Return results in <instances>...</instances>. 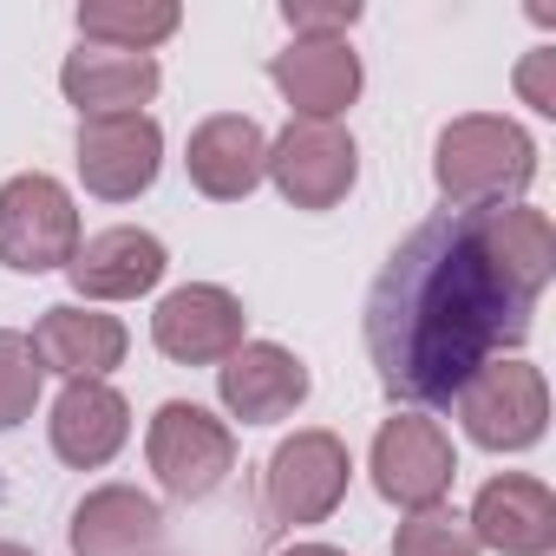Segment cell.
<instances>
[{
	"mask_svg": "<svg viewBox=\"0 0 556 556\" xmlns=\"http://www.w3.org/2000/svg\"><path fill=\"white\" fill-rule=\"evenodd\" d=\"M216 400L229 419L242 426H282L289 413H302L308 400V367L302 354H289L282 341H242L223 367H216Z\"/></svg>",
	"mask_w": 556,
	"mask_h": 556,
	"instance_id": "8fae6325",
	"label": "cell"
},
{
	"mask_svg": "<svg viewBox=\"0 0 556 556\" xmlns=\"http://www.w3.org/2000/svg\"><path fill=\"white\" fill-rule=\"evenodd\" d=\"M275 556H348V549H334V543H289V549H275Z\"/></svg>",
	"mask_w": 556,
	"mask_h": 556,
	"instance_id": "484cf974",
	"label": "cell"
},
{
	"mask_svg": "<svg viewBox=\"0 0 556 556\" xmlns=\"http://www.w3.org/2000/svg\"><path fill=\"white\" fill-rule=\"evenodd\" d=\"M27 341H34L40 367L60 374V380H105V374L125 367V354H131L125 321L105 315V308H92V302H60V308H47Z\"/></svg>",
	"mask_w": 556,
	"mask_h": 556,
	"instance_id": "9a60e30c",
	"label": "cell"
},
{
	"mask_svg": "<svg viewBox=\"0 0 556 556\" xmlns=\"http://www.w3.org/2000/svg\"><path fill=\"white\" fill-rule=\"evenodd\" d=\"M393 556H484V549H478V536H471V523L458 510L432 504V510H406L400 517Z\"/></svg>",
	"mask_w": 556,
	"mask_h": 556,
	"instance_id": "603a6c76",
	"label": "cell"
},
{
	"mask_svg": "<svg viewBox=\"0 0 556 556\" xmlns=\"http://www.w3.org/2000/svg\"><path fill=\"white\" fill-rule=\"evenodd\" d=\"M164 268H170L164 242L151 229H131V223L99 229V236H79V249L66 262L79 302H92V308L99 302H138V295H151L164 282Z\"/></svg>",
	"mask_w": 556,
	"mask_h": 556,
	"instance_id": "4fadbf2b",
	"label": "cell"
},
{
	"mask_svg": "<svg viewBox=\"0 0 556 556\" xmlns=\"http://www.w3.org/2000/svg\"><path fill=\"white\" fill-rule=\"evenodd\" d=\"M157 536H164V510L138 484H99V491H86L79 510H73V523H66L73 556H151Z\"/></svg>",
	"mask_w": 556,
	"mask_h": 556,
	"instance_id": "d6986e66",
	"label": "cell"
},
{
	"mask_svg": "<svg viewBox=\"0 0 556 556\" xmlns=\"http://www.w3.org/2000/svg\"><path fill=\"white\" fill-rule=\"evenodd\" d=\"M151 341H157V354L177 361V367H223V361L249 341V315H242V302H236L229 289H216V282H184V289H170V295L157 302Z\"/></svg>",
	"mask_w": 556,
	"mask_h": 556,
	"instance_id": "30bf717a",
	"label": "cell"
},
{
	"mask_svg": "<svg viewBox=\"0 0 556 556\" xmlns=\"http://www.w3.org/2000/svg\"><path fill=\"white\" fill-rule=\"evenodd\" d=\"M47 439L60 452V465L73 471H99L125 452L131 439V406L112 380H66L60 400H53V419H47Z\"/></svg>",
	"mask_w": 556,
	"mask_h": 556,
	"instance_id": "2e32d148",
	"label": "cell"
},
{
	"mask_svg": "<svg viewBox=\"0 0 556 556\" xmlns=\"http://www.w3.org/2000/svg\"><path fill=\"white\" fill-rule=\"evenodd\" d=\"M282 21H289V34L295 40H348L354 27H361V8L354 0H282Z\"/></svg>",
	"mask_w": 556,
	"mask_h": 556,
	"instance_id": "cb8c5ba5",
	"label": "cell"
},
{
	"mask_svg": "<svg viewBox=\"0 0 556 556\" xmlns=\"http://www.w3.org/2000/svg\"><path fill=\"white\" fill-rule=\"evenodd\" d=\"M484 236H491V255L504 262V275L517 289L543 295L549 275H556V229L536 203H497L484 210Z\"/></svg>",
	"mask_w": 556,
	"mask_h": 556,
	"instance_id": "ffe728a7",
	"label": "cell"
},
{
	"mask_svg": "<svg viewBox=\"0 0 556 556\" xmlns=\"http://www.w3.org/2000/svg\"><path fill=\"white\" fill-rule=\"evenodd\" d=\"M164 170V125L151 112L79 118V184L105 203H131Z\"/></svg>",
	"mask_w": 556,
	"mask_h": 556,
	"instance_id": "9c48e42d",
	"label": "cell"
},
{
	"mask_svg": "<svg viewBox=\"0 0 556 556\" xmlns=\"http://www.w3.org/2000/svg\"><path fill=\"white\" fill-rule=\"evenodd\" d=\"M348 478H354V458H348V439L321 432V426H302L289 432L282 445L268 452V471H262V517L268 523H328L348 497Z\"/></svg>",
	"mask_w": 556,
	"mask_h": 556,
	"instance_id": "3957f363",
	"label": "cell"
},
{
	"mask_svg": "<svg viewBox=\"0 0 556 556\" xmlns=\"http://www.w3.org/2000/svg\"><path fill=\"white\" fill-rule=\"evenodd\" d=\"M354 177H361V144L348 138V125L289 118L268 138V184L295 210H334L354 190Z\"/></svg>",
	"mask_w": 556,
	"mask_h": 556,
	"instance_id": "ba28073f",
	"label": "cell"
},
{
	"mask_svg": "<svg viewBox=\"0 0 556 556\" xmlns=\"http://www.w3.org/2000/svg\"><path fill=\"white\" fill-rule=\"evenodd\" d=\"M164 73L151 53H112V47H79L60 66V92L66 105H79V118H118V112H144L157 99Z\"/></svg>",
	"mask_w": 556,
	"mask_h": 556,
	"instance_id": "ac0fdd59",
	"label": "cell"
},
{
	"mask_svg": "<svg viewBox=\"0 0 556 556\" xmlns=\"http://www.w3.org/2000/svg\"><path fill=\"white\" fill-rule=\"evenodd\" d=\"M465 523H471L478 549H497V556H549L556 549V497L543 478H523V471L484 478Z\"/></svg>",
	"mask_w": 556,
	"mask_h": 556,
	"instance_id": "7c38bea8",
	"label": "cell"
},
{
	"mask_svg": "<svg viewBox=\"0 0 556 556\" xmlns=\"http://www.w3.org/2000/svg\"><path fill=\"white\" fill-rule=\"evenodd\" d=\"M517 99L536 118H556V47H536L517 60Z\"/></svg>",
	"mask_w": 556,
	"mask_h": 556,
	"instance_id": "d4e9b609",
	"label": "cell"
},
{
	"mask_svg": "<svg viewBox=\"0 0 556 556\" xmlns=\"http://www.w3.org/2000/svg\"><path fill=\"white\" fill-rule=\"evenodd\" d=\"M536 177V138L517 118L497 112H465L439 131L432 144V184L452 210H497V203H523Z\"/></svg>",
	"mask_w": 556,
	"mask_h": 556,
	"instance_id": "7a4b0ae2",
	"label": "cell"
},
{
	"mask_svg": "<svg viewBox=\"0 0 556 556\" xmlns=\"http://www.w3.org/2000/svg\"><path fill=\"white\" fill-rule=\"evenodd\" d=\"M184 170L210 203H242L268 177V131L249 112H216V118H203L190 131Z\"/></svg>",
	"mask_w": 556,
	"mask_h": 556,
	"instance_id": "e0dca14e",
	"label": "cell"
},
{
	"mask_svg": "<svg viewBox=\"0 0 556 556\" xmlns=\"http://www.w3.org/2000/svg\"><path fill=\"white\" fill-rule=\"evenodd\" d=\"M144 458L170 497L203 504L236 471V432H229V419H216L197 400H164L144 426Z\"/></svg>",
	"mask_w": 556,
	"mask_h": 556,
	"instance_id": "5b68a950",
	"label": "cell"
},
{
	"mask_svg": "<svg viewBox=\"0 0 556 556\" xmlns=\"http://www.w3.org/2000/svg\"><path fill=\"white\" fill-rule=\"evenodd\" d=\"M73 249H79V203L60 177L21 170L0 184V268L47 275V268H66Z\"/></svg>",
	"mask_w": 556,
	"mask_h": 556,
	"instance_id": "8992f818",
	"label": "cell"
},
{
	"mask_svg": "<svg viewBox=\"0 0 556 556\" xmlns=\"http://www.w3.org/2000/svg\"><path fill=\"white\" fill-rule=\"evenodd\" d=\"M374 491L400 510H432L445 504L452 478H458V452H452V432L432 419V413H393L380 432H374Z\"/></svg>",
	"mask_w": 556,
	"mask_h": 556,
	"instance_id": "52a82bcc",
	"label": "cell"
},
{
	"mask_svg": "<svg viewBox=\"0 0 556 556\" xmlns=\"http://www.w3.org/2000/svg\"><path fill=\"white\" fill-rule=\"evenodd\" d=\"M0 556H34L27 543H8V536H0Z\"/></svg>",
	"mask_w": 556,
	"mask_h": 556,
	"instance_id": "4316f807",
	"label": "cell"
},
{
	"mask_svg": "<svg viewBox=\"0 0 556 556\" xmlns=\"http://www.w3.org/2000/svg\"><path fill=\"white\" fill-rule=\"evenodd\" d=\"M268 79H275V92L289 99L295 118H321V125H341V112L367 86L361 53L348 40H289L282 53L268 60Z\"/></svg>",
	"mask_w": 556,
	"mask_h": 556,
	"instance_id": "5bb4252c",
	"label": "cell"
},
{
	"mask_svg": "<svg viewBox=\"0 0 556 556\" xmlns=\"http://www.w3.org/2000/svg\"><path fill=\"white\" fill-rule=\"evenodd\" d=\"M177 27H184L177 0H86L79 8V40L112 53H157Z\"/></svg>",
	"mask_w": 556,
	"mask_h": 556,
	"instance_id": "44dd1931",
	"label": "cell"
},
{
	"mask_svg": "<svg viewBox=\"0 0 556 556\" xmlns=\"http://www.w3.org/2000/svg\"><path fill=\"white\" fill-rule=\"evenodd\" d=\"M452 413H458L471 445H484V452H530L549 432V387H543V374L523 354H504V361H484L458 387Z\"/></svg>",
	"mask_w": 556,
	"mask_h": 556,
	"instance_id": "277c9868",
	"label": "cell"
},
{
	"mask_svg": "<svg viewBox=\"0 0 556 556\" xmlns=\"http://www.w3.org/2000/svg\"><path fill=\"white\" fill-rule=\"evenodd\" d=\"M40 387H47V367H40L34 341L14 334V328H0V432H14V426L34 419Z\"/></svg>",
	"mask_w": 556,
	"mask_h": 556,
	"instance_id": "7402d4cb",
	"label": "cell"
},
{
	"mask_svg": "<svg viewBox=\"0 0 556 556\" xmlns=\"http://www.w3.org/2000/svg\"><path fill=\"white\" fill-rule=\"evenodd\" d=\"M536 295L491 255L484 210L426 216L367 289V361L406 413L452 406L458 387L530 341Z\"/></svg>",
	"mask_w": 556,
	"mask_h": 556,
	"instance_id": "6da1fadb",
	"label": "cell"
}]
</instances>
